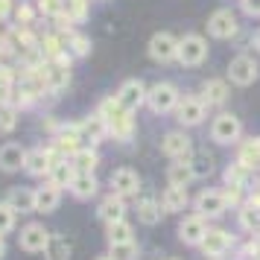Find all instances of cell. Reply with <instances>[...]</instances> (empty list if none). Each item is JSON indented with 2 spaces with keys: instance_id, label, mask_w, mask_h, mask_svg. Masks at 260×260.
Listing matches in <instances>:
<instances>
[{
  "instance_id": "obj_1",
  "label": "cell",
  "mask_w": 260,
  "mask_h": 260,
  "mask_svg": "<svg viewBox=\"0 0 260 260\" xmlns=\"http://www.w3.org/2000/svg\"><path fill=\"white\" fill-rule=\"evenodd\" d=\"M243 138V123L237 114L231 111H222V114H216L211 123V141L219 143V146H228V143H237Z\"/></svg>"
},
{
  "instance_id": "obj_2",
  "label": "cell",
  "mask_w": 260,
  "mask_h": 260,
  "mask_svg": "<svg viewBox=\"0 0 260 260\" xmlns=\"http://www.w3.org/2000/svg\"><path fill=\"white\" fill-rule=\"evenodd\" d=\"M178 100H181V94H178V88L173 82H158V85H152V88L146 91V106H149L152 114L176 111Z\"/></svg>"
},
{
  "instance_id": "obj_3",
  "label": "cell",
  "mask_w": 260,
  "mask_h": 260,
  "mask_svg": "<svg viewBox=\"0 0 260 260\" xmlns=\"http://www.w3.org/2000/svg\"><path fill=\"white\" fill-rule=\"evenodd\" d=\"M208 59V41L196 32H187L184 38H178V59L184 68H196Z\"/></svg>"
},
{
  "instance_id": "obj_4",
  "label": "cell",
  "mask_w": 260,
  "mask_h": 260,
  "mask_svg": "<svg viewBox=\"0 0 260 260\" xmlns=\"http://www.w3.org/2000/svg\"><path fill=\"white\" fill-rule=\"evenodd\" d=\"M56 161H61V155L56 146H50V149H44V146H36V149H29L26 152V161H24V170L29 173V176H50V170H53V164Z\"/></svg>"
},
{
  "instance_id": "obj_5",
  "label": "cell",
  "mask_w": 260,
  "mask_h": 260,
  "mask_svg": "<svg viewBox=\"0 0 260 260\" xmlns=\"http://www.w3.org/2000/svg\"><path fill=\"white\" fill-rule=\"evenodd\" d=\"M260 76V64L251 56H246V53H240V56H234L231 59V64H228V79L234 85H240V88H248V85H254Z\"/></svg>"
},
{
  "instance_id": "obj_6",
  "label": "cell",
  "mask_w": 260,
  "mask_h": 260,
  "mask_svg": "<svg viewBox=\"0 0 260 260\" xmlns=\"http://www.w3.org/2000/svg\"><path fill=\"white\" fill-rule=\"evenodd\" d=\"M161 152L173 161H190L193 158V141L184 129H176V132H167L161 138Z\"/></svg>"
},
{
  "instance_id": "obj_7",
  "label": "cell",
  "mask_w": 260,
  "mask_h": 260,
  "mask_svg": "<svg viewBox=\"0 0 260 260\" xmlns=\"http://www.w3.org/2000/svg\"><path fill=\"white\" fill-rule=\"evenodd\" d=\"M199 248H202L205 257L219 260V257H225V254L234 248V234L225 231V228H208V234H205V240H202Z\"/></svg>"
},
{
  "instance_id": "obj_8",
  "label": "cell",
  "mask_w": 260,
  "mask_h": 260,
  "mask_svg": "<svg viewBox=\"0 0 260 260\" xmlns=\"http://www.w3.org/2000/svg\"><path fill=\"white\" fill-rule=\"evenodd\" d=\"M205 117H208V106H205V100H202V96H181V100H178L176 120L184 126V129L199 126Z\"/></svg>"
},
{
  "instance_id": "obj_9",
  "label": "cell",
  "mask_w": 260,
  "mask_h": 260,
  "mask_svg": "<svg viewBox=\"0 0 260 260\" xmlns=\"http://www.w3.org/2000/svg\"><path fill=\"white\" fill-rule=\"evenodd\" d=\"M149 59L158 61V64H167V61L178 59V38L170 36V32H155L149 38Z\"/></svg>"
},
{
  "instance_id": "obj_10",
  "label": "cell",
  "mask_w": 260,
  "mask_h": 260,
  "mask_svg": "<svg viewBox=\"0 0 260 260\" xmlns=\"http://www.w3.org/2000/svg\"><path fill=\"white\" fill-rule=\"evenodd\" d=\"M208 32H211L213 38H219V41L234 38L237 32H240V18H237L231 9H216V12L208 18Z\"/></svg>"
},
{
  "instance_id": "obj_11",
  "label": "cell",
  "mask_w": 260,
  "mask_h": 260,
  "mask_svg": "<svg viewBox=\"0 0 260 260\" xmlns=\"http://www.w3.org/2000/svg\"><path fill=\"white\" fill-rule=\"evenodd\" d=\"M193 208L205 219H216V216H222L228 211V202H225L222 190H202L199 196L193 199Z\"/></svg>"
},
{
  "instance_id": "obj_12",
  "label": "cell",
  "mask_w": 260,
  "mask_h": 260,
  "mask_svg": "<svg viewBox=\"0 0 260 260\" xmlns=\"http://www.w3.org/2000/svg\"><path fill=\"white\" fill-rule=\"evenodd\" d=\"M108 187H111V193H117V196H123V199L138 196V193H141V176H138L135 170H129V167H120V170L111 173Z\"/></svg>"
},
{
  "instance_id": "obj_13",
  "label": "cell",
  "mask_w": 260,
  "mask_h": 260,
  "mask_svg": "<svg viewBox=\"0 0 260 260\" xmlns=\"http://www.w3.org/2000/svg\"><path fill=\"white\" fill-rule=\"evenodd\" d=\"M50 243V231L44 228L41 222H29L21 228V234H18V246L29 251V254H38V251H44Z\"/></svg>"
},
{
  "instance_id": "obj_14",
  "label": "cell",
  "mask_w": 260,
  "mask_h": 260,
  "mask_svg": "<svg viewBox=\"0 0 260 260\" xmlns=\"http://www.w3.org/2000/svg\"><path fill=\"white\" fill-rule=\"evenodd\" d=\"M208 228H211V225L205 222V216H199V213L184 216V219L178 222V240H181L184 246H202V240H205V234H208Z\"/></svg>"
},
{
  "instance_id": "obj_15",
  "label": "cell",
  "mask_w": 260,
  "mask_h": 260,
  "mask_svg": "<svg viewBox=\"0 0 260 260\" xmlns=\"http://www.w3.org/2000/svg\"><path fill=\"white\" fill-rule=\"evenodd\" d=\"M146 91H149V88H146L141 79H126L114 96H117V103L126 108V111H138V108L146 103Z\"/></svg>"
},
{
  "instance_id": "obj_16",
  "label": "cell",
  "mask_w": 260,
  "mask_h": 260,
  "mask_svg": "<svg viewBox=\"0 0 260 260\" xmlns=\"http://www.w3.org/2000/svg\"><path fill=\"white\" fill-rule=\"evenodd\" d=\"M53 141H56V149H59L61 158H73L85 146L82 135H79V126H64V129H59Z\"/></svg>"
},
{
  "instance_id": "obj_17",
  "label": "cell",
  "mask_w": 260,
  "mask_h": 260,
  "mask_svg": "<svg viewBox=\"0 0 260 260\" xmlns=\"http://www.w3.org/2000/svg\"><path fill=\"white\" fill-rule=\"evenodd\" d=\"M96 216H100V219H103L106 225L126 219V199H123V196H117V193H108L106 199L100 202V208H96Z\"/></svg>"
},
{
  "instance_id": "obj_18",
  "label": "cell",
  "mask_w": 260,
  "mask_h": 260,
  "mask_svg": "<svg viewBox=\"0 0 260 260\" xmlns=\"http://www.w3.org/2000/svg\"><path fill=\"white\" fill-rule=\"evenodd\" d=\"M61 202V187H56L47 178V184L36 187V213H53Z\"/></svg>"
},
{
  "instance_id": "obj_19",
  "label": "cell",
  "mask_w": 260,
  "mask_h": 260,
  "mask_svg": "<svg viewBox=\"0 0 260 260\" xmlns=\"http://www.w3.org/2000/svg\"><path fill=\"white\" fill-rule=\"evenodd\" d=\"M26 161V149L21 146V143H3L0 146V170L3 173H18L21 167H24Z\"/></svg>"
},
{
  "instance_id": "obj_20",
  "label": "cell",
  "mask_w": 260,
  "mask_h": 260,
  "mask_svg": "<svg viewBox=\"0 0 260 260\" xmlns=\"http://www.w3.org/2000/svg\"><path fill=\"white\" fill-rule=\"evenodd\" d=\"M44 79H47V91L50 94H59L71 85V68H64L59 61H47L44 64Z\"/></svg>"
},
{
  "instance_id": "obj_21",
  "label": "cell",
  "mask_w": 260,
  "mask_h": 260,
  "mask_svg": "<svg viewBox=\"0 0 260 260\" xmlns=\"http://www.w3.org/2000/svg\"><path fill=\"white\" fill-rule=\"evenodd\" d=\"M68 190H71L73 199L85 202V199H94V196H96V190H100V181H96L94 173H76Z\"/></svg>"
},
{
  "instance_id": "obj_22",
  "label": "cell",
  "mask_w": 260,
  "mask_h": 260,
  "mask_svg": "<svg viewBox=\"0 0 260 260\" xmlns=\"http://www.w3.org/2000/svg\"><path fill=\"white\" fill-rule=\"evenodd\" d=\"M6 205L15 213H36V190L29 187H12L6 196Z\"/></svg>"
},
{
  "instance_id": "obj_23",
  "label": "cell",
  "mask_w": 260,
  "mask_h": 260,
  "mask_svg": "<svg viewBox=\"0 0 260 260\" xmlns=\"http://www.w3.org/2000/svg\"><path fill=\"white\" fill-rule=\"evenodd\" d=\"M79 135H82V141L88 143V146H96V143L108 135V123L100 117V114H94V117H88V120L79 123Z\"/></svg>"
},
{
  "instance_id": "obj_24",
  "label": "cell",
  "mask_w": 260,
  "mask_h": 260,
  "mask_svg": "<svg viewBox=\"0 0 260 260\" xmlns=\"http://www.w3.org/2000/svg\"><path fill=\"white\" fill-rule=\"evenodd\" d=\"M108 135L120 143H129L135 138V117H132V111H120L117 117L108 123Z\"/></svg>"
},
{
  "instance_id": "obj_25",
  "label": "cell",
  "mask_w": 260,
  "mask_h": 260,
  "mask_svg": "<svg viewBox=\"0 0 260 260\" xmlns=\"http://www.w3.org/2000/svg\"><path fill=\"white\" fill-rule=\"evenodd\" d=\"M190 181H196V173H193L190 161H173V164L167 167V184H173V187H190Z\"/></svg>"
},
{
  "instance_id": "obj_26",
  "label": "cell",
  "mask_w": 260,
  "mask_h": 260,
  "mask_svg": "<svg viewBox=\"0 0 260 260\" xmlns=\"http://www.w3.org/2000/svg\"><path fill=\"white\" fill-rule=\"evenodd\" d=\"M202 100H205V106H222L228 100V82L225 79H205L202 82Z\"/></svg>"
},
{
  "instance_id": "obj_27",
  "label": "cell",
  "mask_w": 260,
  "mask_h": 260,
  "mask_svg": "<svg viewBox=\"0 0 260 260\" xmlns=\"http://www.w3.org/2000/svg\"><path fill=\"white\" fill-rule=\"evenodd\" d=\"M187 187H170L164 190V196H161V208H164V213H181L184 208H187Z\"/></svg>"
},
{
  "instance_id": "obj_28",
  "label": "cell",
  "mask_w": 260,
  "mask_h": 260,
  "mask_svg": "<svg viewBox=\"0 0 260 260\" xmlns=\"http://www.w3.org/2000/svg\"><path fill=\"white\" fill-rule=\"evenodd\" d=\"M237 161H240L243 167H248L251 173H254V170H260V138H251V141L240 143Z\"/></svg>"
},
{
  "instance_id": "obj_29",
  "label": "cell",
  "mask_w": 260,
  "mask_h": 260,
  "mask_svg": "<svg viewBox=\"0 0 260 260\" xmlns=\"http://www.w3.org/2000/svg\"><path fill=\"white\" fill-rule=\"evenodd\" d=\"M161 216H164V208H161V202L155 199H141L138 202V222L141 225H158L161 222Z\"/></svg>"
},
{
  "instance_id": "obj_30",
  "label": "cell",
  "mask_w": 260,
  "mask_h": 260,
  "mask_svg": "<svg viewBox=\"0 0 260 260\" xmlns=\"http://www.w3.org/2000/svg\"><path fill=\"white\" fill-rule=\"evenodd\" d=\"M73 176H76V167H73V161L61 158V161H56V164H53V170H50L47 178L56 184V187H71Z\"/></svg>"
},
{
  "instance_id": "obj_31",
  "label": "cell",
  "mask_w": 260,
  "mask_h": 260,
  "mask_svg": "<svg viewBox=\"0 0 260 260\" xmlns=\"http://www.w3.org/2000/svg\"><path fill=\"white\" fill-rule=\"evenodd\" d=\"M237 213H240V228H246L248 234H257L260 231V205H254V202H243Z\"/></svg>"
},
{
  "instance_id": "obj_32",
  "label": "cell",
  "mask_w": 260,
  "mask_h": 260,
  "mask_svg": "<svg viewBox=\"0 0 260 260\" xmlns=\"http://www.w3.org/2000/svg\"><path fill=\"white\" fill-rule=\"evenodd\" d=\"M71 161L76 167V173H94L96 167H100V152H96L94 146H82Z\"/></svg>"
},
{
  "instance_id": "obj_33",
  "label": "cell",
  "mask_w": 260,
  "mask_h": 260,
  "mask_svg": "<svg viewBox=\"0 0 260 260\" xmlns=\"http://www.w3.org/2000/svg\"><path fill=\"white\" fill-rule=\"evenodd\" d=\"M44 257L47 260H71V243L61 234H50V243L44 248Z\"/></svg>"
},
{
  "instance_id": "obj_34",
  "label": "cell",
  "mask_w": 260,
  "mask_h": 260,
  "mask_svg": "<svg viewBox=\"0 0 260 260\" xmlns=\"http://www.w3.org/2000/svg\"><path fill=\"white\" fill-rule=\"evenodd\" d=\"M106 237L108 243H129V240H135V228L129 219H120V222L106 225Z\"/></svg>"
},
{
  "instance_id": "obj_35",
  "label": "cell",
  "mask_w": 260,
  "mask_h": 260,
  "mask_svg": "<svg viewBox=\"0 0 260 260\" xmlns=\"http://www.w3.org/2000/svg\"><path fill=\"white\" fill-rule=\"evenodd\" d=\"M68 50L73 53V59H85L91 56V38L82 32H68Z\"/></svg>"
},
{
  "instance_id": "obj_36",
  "label": "cell",
  "mask_w": 260,
  "mask_h": 260,
  "mask_svg": "<svg viewBox=\"0 0 260 260\" xmlns=\"http://www.w3.org/2000/svg\"><path fill=\"white\" fill-rule=\"evenodd\" d=\"M248 176H251V170H248V167H243L240 161H234V164L225 167V184H237V187H246V184H248Z\"/></svg>"
},
{
  "instance_id": "obj_37",
  "label": "cell",
  "mask_w": 260,
  "mask_h": 260,
  "mask_svg": "<svg viewBox=\"0 0 260 260\" xmlns=\"http://www.w3.org/2000/svg\"><path fill=\"white\" fill-rule=\"evenodd\" d=\"M108 254L114 260H138V243H108Z\"/></svg>"
},
{
  "instance_id": "obj_38",
  "label": "cell",
  "mask_w": 260,
  "mask_h": 260,
  "mask_svg": "<svg viewBox=\"0 0 260 260\" xmlns=\"http://www.w3.org/2000/svg\"><path fill=\"white\" fill-rule=\"evenodd\" d=\"M120 111H126V108H123V106L117 103V96H106V100H103V103L96 106V114L106 120V123H111V120H114V117L120 114Z\"/></svg>"
},
{
  "instance_id": "obj_39",
  "label": "cell",
  "mask_w": 260,
  "mask_h": 260,
  "mask_svg": "<svg viewBox=\"0 0 260 260\" xmlns=\"http://www.w3.org/2000/svg\"><path fill=\"white\" fill-rule=\"evenodd\" d=\"M190 164H193V173H196V178H205L213 173V158L208 152H196L193 158H190Z\"/></svg>"
},
{
  "instance_id": "obj_40",
  "label": "cell",
  "mask_w": 260,
  "mask_h": 260,
  "mask_svg": "<svg viewBox=\"0 0 260 260\" xmlns=\"http://www.w3.org/2000/svg\"><path fill=\"white\" fill-rule=\"evenodd\" d=\"M15 126H18V108L15 106H0V132L9 135V132H15Z\"/></svg>"
},
{
  "instance_id": "obj_41",
  "label": "cell",
  "mask_w": 260,
  "mask_h": 260,
  "mask_svg": "<svg viewBox=\"0 0 260 260\" xmlns=\"http://www.w3.org/2000/svg\"><path fill=\"white\" fill-rule=\"evenodd\" d=\"M38 12L47 18H59L64 12V0H38Z\"/></svg>"
},
{
  "instance_id": "obj_42",
  "label": "cell",
  "mask_w": 260,
  "mask_h": 260,
  "mask_svg": "<svg viewBox=\"0 0 260 260\" xmlns=\"http://www.w3.org/2000/svg\"><path fill=\"white\" fill-rule=\"evenodd\" d=\"M12 228H15V211L6 202H0V234H9Z\"/></svg>"
},
{
  "instance_id": "obj_43",
  "label": "cell",
  "mask_w": 260,
  "mask_h": 260,
  "mask_svg": "<svg viewBox=\"0 0 260 260\" xmlns=\"http://www.w3.org/2000/svg\"><path fill=\"white\" fill-rule=\"evenodd\" d=\"M243 190H246V187H237V184H225L222 196H225V202H228V208H240V205H243Z\"/></svg>"
},
{
  "instance_id": "obj_44",
  "label": "cell",
  "mask_w": 260,
  "mask_h": 260,
  "mask_svg": "<svg viewBox=\"0 0 260 260\" xmlns=\"http://www.w3.org/2000/svg\"><path fill=\"white\" fill-rule=\"evenodd\" d=\"M15 18H18V26H29L32 24V6H18V12H15Z\"/></svg>"
},
{
  "instance_id": "obj_45",
  "label": "cell",
  "mask_w": 260,
  "mask_h": 260,
  "mask_svg": "<svg viewBox=\"0 0 260 260\" xmlns=\"http://www.w3.org/2000/svg\"><path fill=\"white\" fill-rule=\"evenodd\" d=\"M240 6L248 18H260V0H240Z\"/></svg>"
},
{
  "instance_id": "obj_46",
  "label": "cell",
  "mask_w": 260,
  "mask_h": 260,
  "mask_svg": "<svg viewBox=\"0 0 260 260\" xmlns=\"http://www.w3.org/2000/svg\"><path fill=\"white\" fill-rule=\"evenodd\" d=\"M6 257V240H3V234H0V260Z\"/></svg>"
},
{
  "instance_id": "obj_47",
  "label": "cell",
  "mask_w": 260,
  "mask_h": 260,
  "mask_svg": "<svg viewBox=\"0 0 260 260\" xmlns=\"http://www.w3.org/2000/svg\"><path fill=\"white\" fill-rule=\"evenodd\" d=\"M251 44H254V47L260 50V29H257V32H254V36H251Z\"/></svg>"
},
{
  "instance_id": "obj_48",
  "label": "cell",
  "mask_w": 260,
  "mask_h": 260,
  "mask_svg": "<svg viewBox=\"0 0 260 260\" xmlns=\"http://www.w3.org/2000/svg\"><path fill=\"white\" fill-rule=\"evenodd\" d=\"M96 260H114V257H111V254H103V257H96Z\"/></svg>"
},
{
  "instance_id": "obj_49",
  "label": "cell",
  "mask_w": 260,
  "mask_h": 260,
  "mask_svg": "<svg viewBox=\"0 0 260 260\" xmlns=\"http://www.w3.org/2000/svg\"><path fill=\"white\" fill-rule=\"evenodd\" d=\"M167 260H178V257H167Z\"/></svg>"
}]
</instances>
